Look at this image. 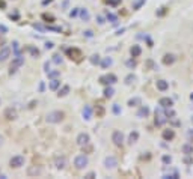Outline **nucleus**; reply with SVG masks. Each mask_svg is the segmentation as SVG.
<instances>
[{
    "instance_id": "f257e3e1",
    "label": "nucleus",
    "mask_w": 193,
    "mask_h": 179,
    "mask_svg": "<svg viewBox=\"0 0 193 179\" xmlns=\"http://www.w3.org/2000/svg\"><path fill=\"white\" fill-rule=\"evenodd\" d=\"M63 118H65V115H63V112H60V110H54V112H50L48 115H47V122L48 124H59V122H62L63 121Z\"/></svg>"
},
{
    "instance_id": "f03ea898",
    "label": "nucleus",
    "mask_w": 193,
    "mask_h": 179,
    "mask_svg": "<svg viewBox=\"0 0 193 179\" xmlns=\"http://www.w3.org/2000/svg\"><path fill=\"white\" fill-rule=\"evenodd\" d=\"M87 163H89V160H87V157L84 154H80V155H77L74 158V166L77 169H84L87 166Z\"/></svg>"
},
{
    "instance_id": "7ed1b4c3",
    "label": "nucleus",
    "mask_w": 193,
    "mask_h": 179,
    "mask_svg": "<svg viewBox=\"0 0 193 179\" xmlns=\"http://www.w3.org/2000/svg\"><path fill=\"white\" fill-rule=\"evenodd\" d=\"M9 164H11V167L18 169V167L24 166V157H21V155H15V157H12V158L9 160Z\"/></svg>"
},
{
    "instance_id": "20e7f679",
    "label": "nucleus",
    "mask_w": 193,
    "mask_h": 179,
    "mask_svg": "<svg viewBox=\"0 0 193 179\" xmlns=\"http://www.w3.org/2000/svg\"><path fill=\"white\" fill-rule=\"evenodd\" d=\"M166 121H167V118L161 115V107L160 109H155V125L157 127H161Z\"/></svg>"
},
{
    "instance_id": "39448f33",
    "label": "nucleus",
    "mask_w": 193,
    "mask_h": 179,
    "mask_svg": "<svg viewBox=\"0 0 193 179\" xmlns=\"http://www.w3.org/2000/svg\"><path fill=\"white\" fill-rule=\"evenodd\" d=\"M112 142H113L116 146H122V143H124V134H122L121 131H115V133L112 134Z\"/></svg>"
},
{
    "instance_id": "423d86ee",
    "label": "nucleus",
    "mask_w": 193,
    "mask_h": 179,
    "mask_svg": "<svg viewBox=\"0 0 193 179\" xmlns=\"http://www.w3.org/2000/svg\"><path fill=\"white\" fill-rule=\"evenodd\" d=\"M75 142H77V145H78V146H84V145H87V143H89V134H86V133H80V134L77 136Z\"/></svg>"
},
{
    "instance_id": "0eeeda50",
    "label": "nucleus",
    "mask_w": 193,
    "mask_h": 179,
    "mask_svg": "<svg viewBox=\"0 0 193 179\" xmlns=\"http://www.w3.org/2000/svg\"><path fill=\"white\" fill-rule=\"evenodd\" d=\"M54 166H56V169H59V170L65 169V166H66V158H65L63 155H57V157L54 158Z\"/></svg>"
},
{
    "instance_id": "6e6552de",
    "label": "nucleus",
    "mask_w": 193,
    "mask_h": 179,
    "mask_svg": "<svg viewBox=\"0 0 193 179\" xmlns=\"http://www.w3.org/2000/svg\"><path fill=\"white\" fill-rule=\"evenodd\" d=\"M104 166H106L107 169H115V167L118 166V160H116L115 157L109 155V157L104 158Z\"/></svg>"
},
{
    "instance_id": "1a4fd4ad",
    "label": "nucleus",
    "mask_w": 193,
    "mask_h": 179,
    "mask_svg": "<svg viewBox=\"0 0 193 179\" xmlns=\"http://www.w3.org/2000/svg\"><path fill=\"white\" fill-rule=\"evenodd\" d=\"M158 106H160L161 109H170V107L173 106V101H172L170 98L164 97V98H160V101H158Z\"/></svg>"
},
{
    "instance_id": "9d476101",
    "label": "nucleus",
    "mask_w": 193,
    "mask_h": 179,
    "mask_svg": "<svg viewBox=\"0 0 193 179\" xmlns=\"http://www.w3.org/2000/svg\"><path fill=\"white\" fill-rule=\"evenodd\" d=\"M9 56H11V48H9V47L0 48V62H5Z\"/></svg>"
},
{
    "instance_id": "9b49d317",
    "label": "nucleus",
    "mask_w": 193,
    "mask_h": 179,
    "mask_svg": "<svg viewBox=\"0 0 193 179\" xmlns=\"http://www.w3.org/2000/svg\"><path fill=\"white\" fill-rule=\"evenodd\" d=\"M5 118H6L8 121H14V119L17 118V110L12 109V107L6 109V110H5Z\"/></svg>"
},
{
    "instance_id": "f8f14e48",
    "label": "nucleus",
    "mask_w": 193,
    "mask_h": 179,
    "mask_svg": "<svg viewBox=\"0 0 193 179\" xmlns=\"http://www.w3.org/2000/svg\"><path fill=\"white\" fill-rule=\"evenodd\" d=\"M149 109L146 106H140V109L137 110V118H148L149 116Z\"/></svg>"
},
{
    "instance_id": "ddd939ff",
    "label": "nucleus",
    "mask_w": 193,
    "mask_h": 179,
    "mask_svg": "<svg viewBox=\"0 0 193 179\" xmlns=\"http://www.w3.org/2000/svg\"><path fill=\"white\" fill-rule=\"evenodd\" d=\"M175 59H176V57H175V54L167 53V54H164V56H163V63L169 66V65H172V63L175 62Z\"/></svg>"
},
{
    "instance_id": "4468645a",
    "label": "nucleus",
    "mask_w": 193,
    "mask_h": 179,
    "mask_svg": "<svg viewBox=\"0 0 193 179\" xmlns=\"http://www.w3.org/2000/svg\"><path fill=\"white\" fill-rule=\"evenodd\" d=\"M157 89H158V91H161V92H164V91H167V89H169V83L166 80H158L157 81Z\"/></svg>"
},
{
    "instance_id": "2eb2a0df",
    "label": "nucleus",
    "mask_w": 193,
    "mask_h": 179,
    "mask_svg": "<svg viewBox=\"0 0 193 179\" xmlns=\"http://www.w3.org/2000/svg\"><path fill=\"white\" fill-rule=\"evenodd\" d=\"M78 15H80V18H81L84 23H87V21L90 20V14L87 12V9H78Z\"/></svg>"
},
{
    "instance_id": "dca6fc26",
    "label": "nucleus",
    "mask_w": 193,
    "mask_h": 179,
    "mask_svg": "<svg viewBox=\"0 0 193 179\" xmlns=\"http://www.w3.org/2000/svg\"><path fill=\"white\" fill-rule=\"evenodd\" d=\"M81 115H83L84 121H89V119L92 118V109H90L89 106H84V107H83V112H81Z\"/></svg>"
},
{
    "instance_id": "f3484780",
    "label": "nucleus",
    "mask_w": 193,
    "mask_h": 179,
    "mask_svg": "<svg viewBox=\"0 0 193 179\" xmlns=\"http://www.w3.org/2000/svg\"><path fill=\"white\" fill-rule=\"evenodd\" d=\"M181 151H182V154H185V155H193V145H191V143H185V145H182Z\"/></svg>"
},
{
    "instance_id": "a211bd4d",
    "label": "nucleus",
    "mask_w": 193,
    "mask_h": 179,
    "mask_svg": "<svg viewBox=\"0 0 193 179\" xmlns=\"http://www.w3.org/2000/svg\"><path fill=\"white\" fill-rule=\"evenodd\" d=\"M161 136H163V139H164V140H167V142H169V140H172V139L175 137V133H173V130H170V128H169V130H164Z\"/></svg>"
},
{
    "instance_id": "6ab92c4d",
    "label": "nucleus",
    "mask_w": 193,
    "mask_h": 179,
    "mask_svg": "<svg viewBox=\"0 0 193 179\" xmlns=\"http://www.w3.org/2000/svg\"><path fill=\"white\" fill-rule=\"evenodd\" d=\"M130 53H131V56H133V57H139V56H140V53H142L140 45H133V47L130 48Z\"/></svg>"
},
{
    "instance_id": "aec40b11",
    "label": "nucleus",
    "mask_w": 193,
    "mask_h": 179,
    "mask_svg": "<svg viewBox=\"0 0 193 179\" xmlns=\"http://www.w3.org/2000/svg\"><path fill=\"white\" fill-rule=\"evenodd\" d=\"M142 104V100L139 98V97H134V98H130L128 100V106L130 107H137V106H140Z\"/></svg>"
},
{
    "instance_id": "412c9836",
    "label": "nucleus",
    "mask_w": 193,
    "mask_h": 179,
    "mask_svg": "<svg viewBox=\"0 0 193 179\" xmlns=\"http://www.w3.org/2000/svg\"><path fill=\"white\" fill-rule=\"evenodd\" d=\"M137 139H139V133L137 131H131L130 136H128V143L130 145H134L137 142Z\"/></svg>"
},
{
    "instance_id": "4be33fe9",
    "label": "nucleus",
    "mask_w": 193,
    "mask_h": 179,
    "mask_svg": "<svg viewBox=\"0 0 193 179\" xmlns=\"http://www.w3.org/2000/svg\"><path fill=\"white\" fill-rule=\"evenodd\" d=\"M112 65H113V60H112V57H104V59L101 60V66H103L104 69L110 68Z\"/></svg>"
},
{
    "instance_id": "5701e85b",
    "label": "nucleus",
    "mask_w": 193,
    "mask_h": 179,
    "mask_svg": "<svg viewBox=\"0 0 193 179\" xmlns=\"http://www.w3.org/2000/svg\"><path fill=\"white\" fill-rule=\"evenodd\" d=\"M66 53H68V54H69V56H71V59H75V57H74V56H77V59H78V57H80V56H81V53H80V51H78V50H75V48H72V50H71V48H69V50H66Z\"/></svg>"
},
{
    "instance_id": "b1692460",
    "label": "nucleus",
    "mask_w": 193,
    "mask_h": 179,
    "mask_svg": "<svg viewBox=\"0 0 193 179\" xmlns=\"http://www.w3.org/2000/svg\"><path fill=\"white\" fill-rule=\"evenodd\" d=\"M59 86H60V81L57 78H51V81H50V89L51 91H56Z\"/></svg>"
},
{
    "instance_id": "393cba45",
    "label": "nucleus",
    "mask_w": 193,
    "mask_h": 179,
    "mask_svg": "<svg viewBox=\"0 0 193 179\" xmlns=\"http://www.w3.org/2000/svg\"><path fill=\"white\" fill-rule=\"evenodd\" d=\"M113 95H115L113 87H110V86H109V87H106V89H104V97H106V98H112Z\"/></svg>"
},
{
    "instance_id": "a878e982",
    "label": "nucleus",
    "mask_w": 193,
    "mask_h": 179,
    "mask_svg": "<svg viewBox=\"0 0 193 179\" xmlns=\"http://www.w3.org/2000/svg\"><path fill=\"white\" fill-rule=\"evenodd\" d=\"M41 173V169L39 167H30L29 170H27V175L29 176H33V175H39Z\"/></svg>"
},
{
    "instance_id": "bb28decb",
    "label": "nucleus",
    "mask_w": 193,
    "mask_h": 179,
    "mask_svg": "<svg viewBox=\"0 0 193 179\" xmlns=\"http://www.w3.org/2000/svg\"><path fill=\"white\" fill-rule=\"evenodd\" d=\"M68 92H69V86H63L62 89H59L57 97H65V95H68Z\"/></svg>"
},
{
    "instance_id": "cd10ccee",
    "label": "nucleus",
    "mask_w": 193,
    "mask_h": 179,
    "mask_svg": "<svg viewBox=\"0 0 193 179\" xmlns=\"http://www.w3.org/2000/svg\"><path fill=\"white\" fill-rule=\"evenodd\" d=\"M89 60H90V63H92V65H98L101 59H100V56H98V54H93V56H90V59H89Z\"/></svg>"
},
{
    "instance_id": "c85d7f7f",
    "label": "nucleus",
    "mask_w": 193,
    "mask_h": 179,
    "mask_svg": "<svg viewBox=\"0 0 193 179\" xmlns=\"http://www.w3.org/2000/svg\"><path fill=\"white\" fill-rule=\"evenodd\" d=\"M12 63H14V65H17V66H21V65L24 63V59H23L20 54H17V57H15V60H14Z\"/></svg>"
},
{
    "instance_id": "c756f323",
    "label": "nucleus",
    "mask_w": 193,
    "mask_h": 179,
    "mask_svg": "<svg viewBox=\"0 0 193 179\" xmlns=\"http://www.w3.org/2000/svg\"><path fill=\"white\" fill-rule=\"evenodd\" d=\"M47 75H48V78H57V77L60 75V72H59V71H51V69H50V71L47 72Z\"/></svg>"
},
{
    "instance_id": "7c9ffc66",
    "label": "nucleus",
    "mask_w": 193,
    "mask_h": 179,
    "mask_svg": "<svg viewBox=\"0 0 193 179\" xmlns=\"http://www.w3.org/2000/svg\"><path fill=\"white\" fill-rule=\"evenodd\" d=\"M163 178H164V179H178V178H179V175H178L176 172H173L172 175H169V173L163 175Z\"/></svg>"
},
{
    "instance_id": "2f4dec72",
    "label": "nucleus",
    "mask_w": 193,
    "mask_h": 179,
    "mask_svg": "<svg viewBox=\"0 0 193 179\" xmlns=\"http://www.w3.org/2000/svg\"><path fill=\"white\" fill-rule=\"evenodd\" d=\"M51 60H53V63H56V65H60V63H62V56H60V54H54Z\"/></svg>"
},
{
    "instance_id": "473e14b6",
    "label": "nucleus",
    "mask_w": 193,
    "mask_h": 179,
    "mask_svg": "<svg viewBox=\"0 0 193 179\" xmlns=\"http://www.w3.org/2000/svg\"><path fill=\"white\" fill-rule=\"evenodd\" d=\"M133 81H136V75H133V74H128V75L125 77V83H127V84H131Z\"/></svg>"
},
{
    "instance_id": "72a5a7b5",
    "label": "nucleus",
    "mask_w": 193,
    "mask_h": 179,
    "mask_svg": "<svg viewBox=\"0 0 193 179\" xmlns=\"http://www.w3.org/2000/svg\"><path fill=\"white\" fill-rule=\"evenodd\" d=\"M29 53H30L33 57H38V56H39V50L35 48V47H30V48H29Z\"/></svg>"
},
{
    "instance_id": "f704fd0d",
    "label": "nucleus",
    "mask_w": 193,
    "mask_h": 179,
    "mask_svg": "<svg viewBox=\"0 0 193 179\" xmlns=\"http://www.w3.org/2000/svg\"><path fill=\"white\" fill-rule=\"evenodd\" d=\"M182 161H184V164H193V158H191V155H185L184 158H182Z\"/></svg>"
},
{
    "instance_id": "c9c22d12",
    "label": "nucleus",
    "mask_w": 193,
    "mask_h": 179,
    "mask_svg": "<svg viewBox=\"0 0 193 179\" xmlns=\"http://www.w3.org/2000/svg\"><path fill=\"white\" fill-rule=\"evenodd\" d=\"M164 116H166L167 119H173V118H175V112H173V110H166Z\"/></svg>"
},
{
    "instance_id": "e433bc0d",
    "label": "nucleus",
    "mask_w": 193,
    "mask_h": 179,
    "mask_svg": "<svg viewBox=\"0 0 193 179\" xmlns=\"http://www.w3.org/2000/svg\"><path fill=\"white\" fill-rule=\"evenodd\" d=\"M161 161H163L164 164H170V163H172V157H170V155H163Z\"/></svg>"
},
{
    "instance_id": "4c0bfd02",
    "label": "nucleus",
    "mask_w": 193,
    "mask_h": 179,
    "mask_svg": "<svg viewBox=\"0 0 193 179\" xmlns=\"http://www.w3.org/2000/svg\"><path fill=\"white\" fill-rule=\"evenodd\" d=\"M107 77H109L110 84H113V83H116V81H118V78H116V75H115V74H107Z\"/></svg>"
},
{
    "instance_id": "58836bf2",
    "label": "nucleus",
    "mask_w": 193,
    "mask_h": 179,
    "mask_svg": "<svg viewBox=\"0 0 193 179\" xmlns=\"http://www.w3.org/2000/svg\"><path fill=\"white\" fill-rule=\"evenodd\" d=\"M100 83H101V84H110V81H109V77H107V75H103V77H100Z\"/></svg>"
},
{
    "instance_id": "ea45409f",
    "label": "nucleus",
    "mask_w": 193,
    "mask_h": 179,
    "mask_svg": "<svg viewBox=\"0 0 193 179\" xmlns=\"http://www.w3.org/2000/svg\"><path fill=\"white\" fill-rule=\"evenodd\" d=\"M143 3H145V0H137V2H134V5H133V9H139Z\"/></svg>"
},
{
    "instance_id": "a19ab883",
    "label": "nucleus",
    "mask_w": 193,
    "mask_h": 179,
    "mask_svg": "<svg viewBox=\"0 0 193 179\" xmlns=\"http://www.w3.org/2000/svg\"><path fill=\"white\" fill-rule=\"evenodd\" d=\"M107 20H109L110 23H116V20H118V18H116V15H115V14H107Z\"/></svg>"
},
{
    "instance_id": "79ce46f5",
    "label": "nucleus",
    "mask_w": 193,
    "mask_h": 179,
    "mask_svg": "<svg viewBox=\"0 0 193 179\" xmlns=\"http://www.w3.org/2000/svg\"><path fill=\"white\" fill-rule=\"evenodd\" d=\"M130 69H133V68H136V62L133 60V59H130V60H127V63H125Z\"/></svg>"
},
{
    "instance_id": "37998d69",
    "label": "nucleus",
    "mask_w": 193,
    "mask_h": 179,
    "mask_svg": "<svg viewBox=\"0 0 193 179\" xmlns=\"http://www.w3.org/2000/svg\"><path fill=\"white\" fill-rule=\"evenodd\" d=\"M112 110H113V113H115V115H121V107H119L118 104H113Z\"/></svg>"
},
{
    "instance_id": "c03bdc74",
    "label": "nucleus",
    "mask_w": 193,
    "mask_h": 179,
    "mask_svg": "<svg viewBox=\"0 0 193 179\" xmlns=\"http://www.w3.org/2000/svg\"><path fill=\"white\" fill-rule=\"evenodd\" d=\"M77 15H78V8H74V9L69 12V17H71V18H74V17H77Z\"/></svg>"
},
{
    "instance_id": "a18cd8bd",
    "label": "nucleus",
    "mask_w": 193,
    "mask_h": 179,
    "mask_svg": "<svg viewBox=\"0 0 193 179\" xmlns=\"http://www.w3.org/2000/svg\"><path fill=\"white\" fill-rule=\"evenodd\" d=\"M42 18H44V20H47L48 23H53V21H54V17H51V15H47V14H44V15H42Z\"/></svg>"
},
{
    "instance_id": "49530a36",
    "label": "nucleus",
    "mask_w": 193,
    "mask_h": 179,
    "mask_svg": "<svg viewBox=\"0 0 193 179\" xmlns=\"http://www.w3.org/2000/svg\"><path fill=\"white\" fill-rule=\"evenodd\" d=\"M17 68H18V66L12 63V65H11V68H9V74H11V75H12V74H15V71H17Z\"/></svg>"
},
{
    "instance_id": "de8ad7c7",
    "label": "nucleus",
    "mask_w": 193,
    "mask_h": 179,
    "mask_svg": "<svg viewBox=\"0 0 193 179\" xmlns=\"http://www.w3.org/2000/svg\"><path fill=\"white\" fill-rule=\"evenodd\" d=\"M187 139H188L190 143H193V130H190V131L187 133Z\"/></svg>"
},
{
    "instance_id": "09e8293b",
    "label": "nucleus",
    "mask_w": 193,
    "mask_h": 179,
    "mask_svg": "<svg viewBox=\"0 0 193 179\" xmlns=\"http://www.w3.org/2000/svg\"><path fill=\"white\" fill-rule=\"evenodd\" d=\"M119 3H121V0H109V5H112V6H116Z\"/></svg>"
},
{
    "instance_id": "8fccbe9b",
    "label": "nucleus",
    "mask_w": 193,
    "mask_h": 179,
    "mask_svg": "<svg viewBox=\"0 0 193 179\" xmlns=\"http://www.w3.org/2000/svg\"><path fill=\"white\" fill-rule=\"evenodd\" d=\"M53 47H54V44H53L51 41H47V42H45V48H47V50H50V48H53Z\"/></svg>"
},
{
    "instance_id": "3c124183",
    "label": "nucleus",
    "mask_w": 193,
    "mask_h": 179,
    "mask_svg": "<svg viewBox=\"0 0 193 179\" xmlns=\"http://www.w3.org/2000/svg\"><path fill=\"white\" fill-rule=\"evenodd\" d=\"M12 48L15 50V54H18V42H17V41L12 42Z\"/></svg>"
},
{
    "instance_id": "603ef678",
    "label": "nucleus",
    "mask_w": 193,
    "mask_h": 179,
    "mask_svg": "<svg viewBox=\"0 0 193 179\" xmlns=\"http://www.w3.org/2000/svg\"><path fill=\"white\" fill-rule=\"evenodd\" d=\"M0 32H2L3 35H5V33H8V27H6V26H3V24H0Z\"/></svg>"
},
{
    "instance_id": "864d4df0",
    "label": "nucleus",
    "mask_w": 193,
    "mask_h": 179,
    "mask_svg": "<svg viewBox=\"0 0 193 179\" xmlns=\"http://www.w3.org/2000/svg\"><path fill=\"white\" fill-rule=\"evenodd\" d=\"M33 27H35V29H38L39 32H44V30H45V27H42L41 24H33Z\"/></svg>"
},
{
    "instance_id": "5fc2aeb1",
    "label": "nucleus",
    "mask_w": 193,
    "mask_h": 179,
    "mask_svg": "<svg viewBox=\"0 0 193 179\" xmlns=\"http://www.w3.org/2000/svg\"><path fill=\"white\" fill-rule=\"evenodd\" d=\"M83 33H84V36H87V38H92V36H93L92 30H86V32H83Z\"/></svg>"
},
{
    "instance_id": "6e6d98bb",
    "label": "nucleus",
    "mask_w": 193,
    "mask_h": 179,
    "mask_svg": "<svg viewBox=\"0 0 193 179\" xmlns=\"http://www.w3.org/2000/svg\"><path fill=\"white\" fill-rule=\"evenodd\" d=\"M44 71H45V72L50 71V62H45V63H44Z\"/></svg>"
},
{
    "instance_id": "4d7b16f0",
    "label": "nucleus",
    "mask_w": 193,
    "mask_h": 179,
    "mask_svg": "<svg viewBox=\"0 0 193 179\" xmlns=\"http://www.w3.org/2000/svg\"><path fill=\"white\" fill-rule=\"evenodd\" d=\"M96 21H98V24H104V18H103L101 15H98V17H96Z\"/></svg>"
},
{
    "instance_id": "13d9d810",
    "label": "nucleus",
    "mask_w": 193,
    "mask_h": 179,
    "mask_svg": "<svg viewBox=\"0 0 193 179\" xmlns=\"http://www.w3.org/2000/svg\"><path fill=\"white\" fill-rule=\"evenodd\" d=\"M86 178L92 179V178H95V173H93V172H90V173H87V175H86Z\"/></svg>"
},
{
    "instance_id": "bf43d9fd",
    "label": "nucleus",
    "mask_w": 193,
    "mask_h": 179,
    "mask_svg": "<svg viewBox=\"0 0 193 179\" xmlns=\"http://www.w3.org/2000/svg\"><path fill=\"white\" fill-rule=\"evenodd\" d=\"M164 12H166V8H161V11H160L157 15H164Z\"/></svg>"
},
{
    "instance_id": "052dcab7",
    "label": "nucleus",
    "mask_w": 193,
    "mask_h": 179,
    "mask_svg": "<svg viewBox=\"0 0 193 179\" xmlns=\"http://www.w3.org/2000/svg\"><path fill=\"white\" fill-rule=\"evenodd\" d=\"M39 91H41V92H42V91H44V83H42V81H41V83H39Z\"/></svg>"
},
{
    "instance_id": "680f3d73",
    "label": "nucleus",
    "mask_w": 193,
    "mask_h": 179,
    "mask_svg": "<svg viewBox=\"0 0 193 179\" xmlns=\"http://www.w3.org/2000/svg\"><path fill=\"white\" fill-rule=\"evenodd\" d=\"M6 6V3L3 2V0H0V8H5Z\"/></svg>"
},
{
    "instance_id": "e2e57ef3",
    "label": "nucleus",
    "mask_w": 193,
    "mask_h": 179,
    "mask_svg": "<svg viewBox=\"0 0 193 179\" xmlns=\"http://www.w3.org/2000/svg\"><path fill=\"white\" fill-rule=\"evenodd\" d=\"M51 2H53V0H44L42 5H48V3H51Z\"/></svg>"
},
{
    "instance_id": "0e129e2a",
    "label": "nucleus",
    "mask_w": 193,
    "mask_h": 179,
    "mask_svg": "<svg viewBox=\"0 0 193 179\" xmlns=\"http://www.w3.org/2000/svg\"><path fill=\"white\" fill-rule=\"evenodd\" d=\"M124 32H125V29H121V30H118V32H116V35H122Z\"/></svg>"
},
{
    "instance_id": "69168bd1",
    "label": "nucleus",
    "mask_w": 193,
    "mask_h": 179,
    "mask_svg": "<svg viewBox=\"0 0 193 179\" xmlns=\"http://www.w3.org/2000/svg\"><path fill=\"white\" fill-rule=\"evenodd\" d=\"M103 113H104V110H103V109H101V107H100V109H98V115H100V116H101V115H103Z\"/></svg>"
},
{
    "instance_id": "338daca9",
    "label": "nucleus",
    "mask_w": 193,
    "mask_h": 179,
    "mask_svg": "<svg viewBox=\"0 0 193 179\" xmlns=\"http://www.w3.org/2000/svg\"><path fill=\"white\" fill-rule=\"evenodd\" d=\"M190 100H191V101H193V94H191V95H190Z\"/></svg>"
},
{
    "instance_id": "774afa93",
    "label": "nucleus",
    "mask_w": 193,
    "mask_h": 179,
    "mask_svg": "<svg viewBox=\"0 0 193 179\" xmlns=\"http://www.w3.org/2000/svg\"><path fill=\"white\" fill-rule=\"evenodd\" d=\"M191 122H193V118H191Z\"/></svg>"
}]
</instances>
